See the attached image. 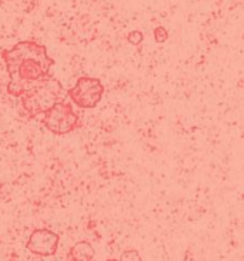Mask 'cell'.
Masks as SVG:
<instances>
[{
    "instance_id": "6da1fadb",
    "label": "cell",
    "mask_w": 244,
    "mask_h": 261,
    "mask_svg": "<svg viewBox=\"0 0 244 261\" xmlns=\"http://www.w3.org/2000/svg\"><path fill=\"white\" fill-rule=\"evenodd\" d=\"M2 59L9 74L7 93L19 97L32 83L50 76L55 64L47 49L35 40H21L12 49L3 50Z\"/></svg>"
},
{
    "instance_id": "7a4b0ae2",
    "label": "cell",
    "mask_w": 244,
    "mask_h": 261,
    "mask_svg": "<svg viewBox=\"0 0 244 261\" xmlns=\"http://www.w3.org/2000/svg\"><path fill=\"white\" fill-rule=\"evenodd\" d=\"M63 93L62 83L52 74L32 83L19 96L28 120H33L39 114H43L55 106L57 101H62Z\"/></svg>"
},
{
    "instance_id": "3957f363",
    "label": "cell",
    "mask_w": 244,
    "mask_h": 261,
    "mask_svg": "<svg viewBox=\"0 0 244 261\" xmlns=\"http://www.w3.org/2000/svg\"><path fill=\"white\" fill-rule=\"evenodd\" d=\"M42 123L50 133L56 136L69 134L82 126L79 116L73 110V106L70 103H66L64 100L57 101L55 106L43 113Z\"/></svg>"
},
{
    "instance_id": "277c9868",
    "label": "cell",
    "mask_w": 244,
    "mask_h": 261,
    "mask_svg": "<svg viewBox=\"0 0 244 261\" xmlns=\"http://www.w3.org/2000/svg\"><path fill=\"white\" fill-rule=\"evenodd\" d=\"M105 93V86L97 77L82 76L76 85L67 90V97L79 109H94L100 103Z\"/></svg>"
},
{
    "instance_id": "5b68a950",
    "label": "cell",
    "mask_w": 244,
    "mask_h": 261,
    "mask_svg": "<svg viewBox=\"0 0 244 261\" xmlns=\"http://www.w3.org/2000/svg\"><path fill=\"white\" fill-rule=\"evenodd\" d=\"M60 237L49 228H36L29 236L26 248L32 254L40 257H52L56 254Z\"/></svg>"
},
{
    "instance_id": "8992f818",
    "label": "cell",
    "mask_w": 244,
    "mask_h": 261,
    "mask_svg": "<svg viewBox=\"0 0 244 261\" xmlns=\"http://www.w3.org/2000/svg\"><path fill=\"white\" fill-rule=\"evenodd\" d=\"M96 251L89 241H79L67 253V258L73 261H91L94 260Z\"/></svg>"
},
{
    "instance_id": "52a82bcc",
    "label": "cell",
    "mask_w": 244,
    "mask_h": 261,
    "mask_svg": "<svg viewBox=\"0 0 244 261\" xmlns=\"http://www.w3.org/2000/svg\"><path fill=\"white\" fill-rule=\"evenodd\" d=\"M143 39H144V35L140 30H133L127 35V43L132 46H140L143 43Z\"/></svg>"
},
{
    "instance_id": "ba28073f",
    "label": "cell",
    "mask_w": 244,
    "mask_h": 261,
    "mask_svg": "<svg viewBox=\"0 0 244 261\" xmlns=\"http://www.w3.org/2000/svg\"><path fill=\"white\" fill-rule=\"evenodd\" d=\"M153 36L156 43H166L168 40L167 29L163 28V26H157V28L154 29Z\"/></svg>"
},
{
    "instance_id": "9c48e42d",
    "label": "cell",
    "mask_w": 244,
    "mask_h": 261,
    "mask_svg": "<svg viewBox=\"0 0 244 261\" xmlns=\"http://www.w3.org/2000/svg\"><path fill=\"white\" fill-rule=\"evenodd\" d=\"M120 260L121 261H140L141 257H140V253L137 250H126L120 255Z\"/></svg>"
}]
</instances>
